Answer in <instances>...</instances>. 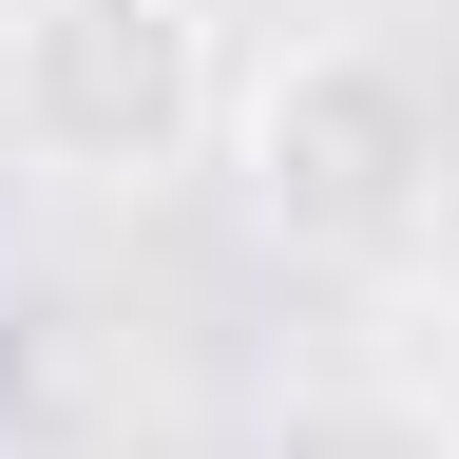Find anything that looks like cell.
Listing matches in <instances>:
<instances>
[{"label":"cell","mask_w":459,"mask_h":459,"mask_svg":"<svg viewBox=\"0 0 459 459\" xmlns=\"http://www.w3.org/2000/svg\"><path fill=\"white\" fill-rule=\"evenodd\" d=\"M230 153H249V230L287 268H421L440 211H459V115L364 20H325L268 77H230Z\"/></svg>","instance_id":"6da1fadb"},{"label":"cell","mask_w":459,"mask_h":459,"mask_svg":"<svg viewBox=\"0 0 459 459\" xmlns=\"http://www.w3.org/2000/svg\"><path fill=\"white\" fill-rule=\"evenodd\" d=\"M0 134L57 192H172L230 134V39L211 0H20L0 20Z\"/></svg>","instance_id":"7a4b0ae2"},{"label":"cell","mask_w":459,"mask_h":459,"mask_svg":"<svg viewBox=\"0 0 459 459\" xmlns=\"http://www.w3.org/2000/svg\"><path fill=\"white\" fill-rule=\"evenodd\" d=\"M268 459H459V421H440L421 383H307L268 421Z\"/></svg>","instance_id":"3957f363"}]
</instances>
